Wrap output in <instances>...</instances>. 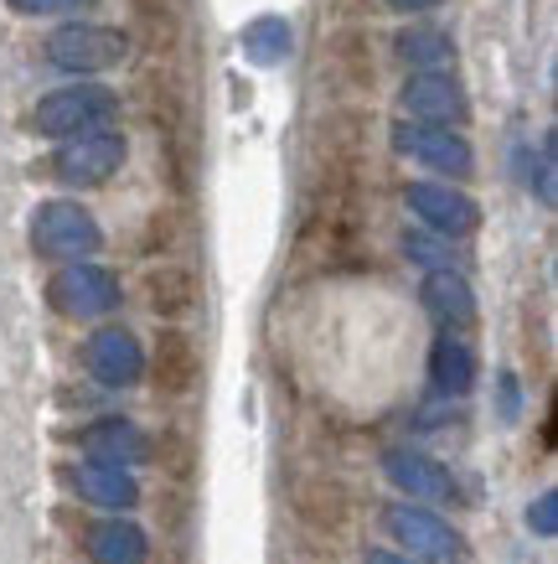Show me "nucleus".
<instances>
[{"instance_id":"cd10ccee","label":"nucleus","mask_w":558,"mask_h":564,"mask_svg":"<svg viewBox=\"0 0 558 564\" xmlns=\"http://www.w3.org/2000/svg\"><path fill=\"white\" fill-rule=\"evenodd\" d=\"M517 410H523V393H517V378L502 373V420H517Z\"/></svg>"},{"instance_id":"6ab92c4d","label":"nucleus","mask_w":558,"mask_h":564,"mask_svg":"<svg viewBox=\"0 0 558 564\" xmlns=\"http://www.w3.org/2000/svg\"><path fill=\"white\" fill-rule=\"evenodd\" d=\"M429 378H435V389L445 393V399H466V393L475 389V352L466 337H456V332H445L440 343L429 347Z\"/></svg>"},{"instance_id":"6e6552de","label":"nucleus","mask_w":558,"mask_h":564,"mask_svg":"<svg viewBox=\"0 0 558 564\" xmlns=\"http://www.w3.org/2000/svg\"><path fill=\"white\" fill-rule=\"evenodd\" d=\"M389 533L414 554V560H435V564H460L466 560V539H460L440 513L414 508V502L389 508Z\"/></svg>"},{"instance_id":"4be33fe9","label":"nucleus","mask_w":558,"mask_h":564,"mask_svg":"<svg viewBox=\"0 0 558 564\" xmlns=\"http://www.w3.org/2000/svg\"><path fill=\"white\" fill-rule=\"evenodd\" d=\"M398 57L414 63V68H440V63L456 57V42H450L445 26H404L398 32Z\"/></svg>"},{"instance_id":"f3484780","label":"nucleus","mask_w":558,"mask_h":564,"mask_svg":"<svg viewBox=\"0 0 558 564\" xmlns=\"http://www.w3.org/2000/svg\"><path fill=\"white\" fill-rule=\"evenodd\" d=\"M197 295H203V285H197V274L186 270V264H151V270H145V301H151V311L166 316V322L197 311Z\"/></svg>"},{"instance_id":"aec40b11","label":"nucleus","mask_w":558,"mask_h":564,"mask_svg":"<svg viewBox=\"0 0 558 564\" xmlns=\"http://www.w3.org/2000/svg\"><path fill=\"white\" fill-rule=\"evenodd\" d=\"M289 47H295V32H289L285 17H259L243 26V57L259 63V68H274V63H285Z\"/></svg>"},{"instance_id":"f8f14e48","label":"nucleus","mask_w":558,"mask_h":564,"mask_svg":"<svg viewBox=\"0 0 558 564\" xmlns=\"http://www.w3.org/2000/svg\"><path fill=\"white\" fill-rule=\"evenodd\" d=\"M78 445H84L88 462L124 466V471L151 456V441H145V430H140L135 420H94V425L78 435Z\"/></svg>"},{"instance_id":"1a4fd4ad","label":"nucleus","mask_w":558,"mask_h":564,"mask_svg":"<svg viewBox=\"0 0 558 564\" xmlns=\"http://www.w3.org/2000/svg\"><path fill=\"white\" fill-rule=\"evenodd\" d=\"M393 145L414 161H424L429 172H450V176H471L475 172V151L460 130L445 124H393Z\"/></svg>"},{"instance_id":"a211bd4d","label":"nucleus","mask_w":558,"mask_h":564,"mask_svg":"<svg viewBox=\"0 0 558 564\" xmlns=\"http://www.w3.org/2000/svg\"><path fill=\"white\" fill-rule=\"evenodd\" d=\"M88 554L94 564H145L151 560V539L130 518H103L88 529Z\"/></svg>"},{"instance_id":"2eb2a0df","label":"nucleus","mask_w":558,"mask_h":564,"mask_svg":"<svg viewBox=\"0 0 558 564\" xmlns=\"http://www.w3.org/2000/svg\"><path fill=\"white\" fill-rule=\"evenodd\" d=\"M68 487L84 502L94 508H109V513H130L140 502V481L124 471V466H99V462H84L68 471Z\"/></svg>"},{"instance_id":"ddd939ff","label":"nucleus","mask_w":558,"mask_h":564,"mask_svg":"<svg viewBox=\"0 0 558 564\" xmlns=\"http://www.w3.org/2000/svg\"><path fill=\"white\" fill-rule=\"evenodd\" d=\"M383 471H389V481L398 487V492L419 497V502H445V497H456L450 471H445L435 456L408 451V445H398V451H389V456H383Z\"/></svg>"},{"instance_id":"4468645a","label":"nucleus","mask_w":558,"mask_h":564,"mask_svg":"<svg viewBox=\"0 0 558 564\" xmlns=\"http://www.w3.org/2000/svg\"><path fill=\"white\" fill-rule=\"evenodd\" d=\"M424 311L435 316V322L445 326V332H471L475 326V291H471V280L460 270H435L429 280H424Z\"/></svg>"},{"instance_id":"a878e982","label":"nucleus","mask_w":558,"mask_h":564,"mask_svg":"<svg viewBox=\"0 0 558 564\" xmlns=\"http://www.w3.org/2000/svg\"><path fill=\"white\" fill-rule=\"evenodd\" d=\"M527 529L538 533V539H554L558 533V497L554 492H543L533 508H527Z\"/></svg>"},{"instance_id":"9d476101","label":"nucleus","mask_w":558,"mask_h":564,"mask_svg":"<svg viewBox=\"0 0 558 564\" xmlns=\"http://www.w3.org/2000/svg\"><path fill=\"white\" fill-rule=\"evenodd\" d=\"M84 362L103 389H130V383L145 378V347H140L135 332H124V326H103V332H94L88 347H84Z\"/></svg>"},{"instance_id":"39448f33","label":"nucleus","mask_w":558,"mask_h":564,"mask_svg":"<svg viewBox=\"0 0 558 564\" xmlns=\"http://www.w3.org/2000/svg\"><path fill=\"white\" fill-rule=\"evenodd\" d=\"M124 155H130V145H124L119 130L78 135V140H63V145L47 155V176H57L63 187H103V182L124 166Z\"/></svg>"},{"instance_id":"f257e3e1","label":"nucleus","mask_w":558,"mask_h":564,"mask_svg":"<svg viewBox=\"0 0 558 564\" xmlns=\"http://www.w3.org/2000/svg\"><path fill=\"white\" fill-rule=\"evenodd\" d=\"M119 120V94L103 84H73V88H52L47 99L36 104L32 130L47 140H78V135H99Z\"/></svg>"},{"instance_id":"f03ea898","label":"nucleus","mask_w":558,"mask_h":564,"mask_svg":"<svg viewBox=\"0 0 558 564\" xmlns=\"http://www.w3.org/2000/svg\"><path fill=\"white\" fill-rule=\"evenodd\" d=\"M103 228L94 223L84 203H68V197H52L32 213V249L42 259H63V264H78V259L99 254Z\"/></svg>"},{"instance_id":"9b49d317","label":"nucleus","mask_w":558,"mask_h":564,"mask_svg":"<svg viewBox=\"0 0 558 564\" xmlns=\"http://www.w3.org/2000/svg\"><path fill=\"white\" fill-rule=\"evenodd\" d=\"M404 109L414 115L419 124H460L471 115V104L460 94V84L450 73H419V78H408L404 84Z\"/></svg>"},{"instance_id":"20e7f679","label":"nucleus","mask_w":558,"mask_h":564,"mask_svg":"<svg viewBox=\"0 0 558 564\" xmlns=\"http://www.w3.org/2000/svg\"><path fill=\"white\" fill-rule=\"evenodd\" d=\"M47 301L57 316H68V322H99L109 311H119V274L103 270V264H63V270L52 274L47 285Z\"/></svg>"},{"instance_id":"393cba45","label":"nucleus","mask_w":558,"mask_h":564,"mask_svg":"<svg viewBox=\"0 0 558 564\" xmlns=\"http://www.w3.org/2000/svg\"><path fill=\"white\" fill-rule=\"evenodd\" d=\"M404 254L419 259V264H429V274H435V270H456L450 243H445V239H429V234H404Z\"/></svg>"},{"instance_id":"0eeeda50","label":"nucleus","mask_w":558,"mask_h":564,"mask_svg":"<svg viewBox=\"0 0 558 564\" xmlns=\"http://www.w3.org/2000/svg\"><path fill=\"white\" fill-rule=\"evenodd\" d=\"M404 203H408V213H414L429 234H440V239H466V234L481 228L475 197H466V192L450 187V182H414V187L404 192Z\"/></svg>"},{"instance_id":"423d86ee","label":"nucleus","mask_w":558,"mask_h":564,"mask_svg":"<svg viewBox=\"0 0 558 564\" xmlns=\"http://www.w3.org/2000/svg\"><path fill=\"white\" fill-rule=\"evenodd\" d=\"M321 78H331L337 94H372L378 63H372V32L357 21H341L321 47Z\"/></svg>"},{"instance_id":"c85d7f7f","label":"nucleus","mask_w":558,"mask_h":564,"mask_svg":"<svg viewBox=\"0 0 558 564\" xmlns=\"http://www.w3.org/2000/svg\"><path fill=\"white\" fill-rule=\"evenodd\" d=\"M362 564H414V560H408V554H389V549H368Z\"/></svg>"},{"instance_id":"412c9836","label":"nucleus","mask_w":558,"mask_h":564,"mask_svg":"<svg viewBox=\"0 0 558 564\" xmlns=\"http://www.w3.org/2000/svg\"><path fill=\"white\" fill-rule=\"evenodd\" d=\"M135 26L155 57H171L176 42H182V17H176V6H166V0H135Z\"/></svg>"},{"instance_id":"dca6fc26","label":"nucleus","mask_w":558,"mask_h":564,"mask_svg":"<svg viewBox=\"0 0 558 564\" xmlns=\"http://www.w3.org/2000/svg\"><path fill=\"white\" fill-rule=\"evenodd\" d=\"M197 378H203V358H197V343L186 337V332H161V343H155V389L166 393V399H182V393L197 389Z\"/></svg>"},{"instance_id":"bb28decb","label":"nucleus","mask_w":558,"mask_h":564,"mask_svg":"<svg viewBox=\"0 0 558 564\" xmlns=\"http://www.w3.org/2000/svg\"><path fill=\"white\" fill-rule=\"evenodd\" d=\"M21 17H57V11H78V6H94V0H6Z\"/></svg>"},{"instance_id":"5701e85b","label":"nucleus","mask_w":558,"mask_h":564,"mask_svg":"<svg viewBox=\"0 0 558 564\" xmlns=\"http://www.w3.org/2000/svg\"><path fill=\"white\" fill-rule=\"evenodd\" d=\"M300 502H295V508H300V518L305 523H316V529H326V523H331V529H337L341 518H347V492H341L337 481H316V487H300Z\"/></svg>"},{"instance_id":"b1692460","label":"nucleus","mask_w":558,"mask_h":564,"mask_svg":"<svg viewBox=\"0 0 558 564\" xmlns=\"http://www.w3.org/2000/svg\"><path fill=\"white\" fill-rule=\"evenodd\" d=\"M517 172H523L527 192H538V203H554V135L543 140L538 151L523 145V151H517Z\"/></svg>"},{"instance_id":"c756f323","label":"nucleus","mask_w":558,"mask_h":564,"mask_svg":"<svg viewBox=\"0 0 558 564\" xmlns=\"http://www.w3.org/2000/svg\"><path fill=\"white\" fill-rule=\"evenodd\" d=\"M393 11H435V6H440V0H389Z\"/></svg>"},{"instance_id":"7ed1b4c3","label":"nucleus","mask_w":558,"mask_h":564,"mask_svg":"<svg viewBox=\"0 0 558 564\" xmlns=\"http://www.w3.org/2000/svg\"><path fill=\"white\" fill-rule=\"evenodd\" d=\"M130 57V32L99 21H68L47 36V63L63 73H109Z\"/></svg>"}]
</instances>
